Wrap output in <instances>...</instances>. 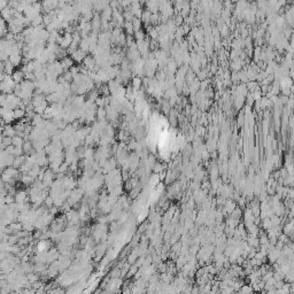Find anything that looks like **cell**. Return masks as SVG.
I'll return each mask as SVG.
<instances>
[{
	"label": "cell",
	"mask_w": 294,
	"mask_h": 294,
	"mask_svg": "<svg viewBox=\"0 0 294 294\" xmlns=\"http://www.w3.org/2000/svg\"><path fill=\"white\" fill-rule=\"evenodd\" d=\"M253 292H254V288H253L252 286H248V285L242 286L241 291H240L241 294H253Z\"/></svg>",
	"instance_id": "1"
}]
</instances>
